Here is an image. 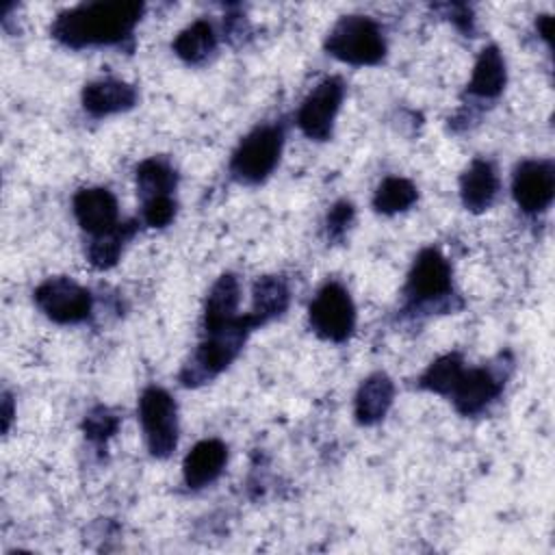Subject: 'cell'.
<instances>
[{
  "instance_id": "obj_1",
  "label": "cell",
  "mask_w": 555,
  "mask_h": 555,
  "mask_svg": "<svg viewBox=\"0 0 555 555\" xmlns=\"http://www.w3.org/2000/svg\"><path fill=\"white\" fill-rule=\"evenodd\" d=\"M143 13L141 2H91L69 9L52 24V35L69 48L108 46L128 37Z\"/></svg>"
},
{
  "instance_id": "obj_2",
  "label": "cell",
  "mask_w": 555,
  "mask_h": 555,
  "mask_svg": "<svg viewBox=\"0 0 555 555\" xmlns=\"http://www.w3.org/2000/svg\"><path fill=\"white\" fill-rule=\"evenodd\" d=\"M254 327H258V323L247 312L215 332H206L208 338L199 345L195 358L184 366L182 382L186 386H195V384H202V382L215 377L217 373H221L236 358L247 334Z\"/></svg>"
},
{
  "instance_id": "obj_3",
  "label": "cell",
  "mask_w": 555,
  "mask_h": 555,
  "mask_svg": "<svg viewBox=\"0 0 555 555\" xmlns=\"http://www.w3.org/2000/svg\"><path fill=\"white\" fill-rule=\"evenodd\" d=\"M325 48L332 56L349 65H375L386 54L379 26L371 17H343L327 35Z\"/></svg>"
},
{
  "instance_id": "obj_4",
  "label": "cell",
  "mask_w": 555,
  "mask_h": 555,
  "mask_svg": "<svg viewBox=\"0 0 555 555\" xmlns=\"http://www.w3.org/2000/svg\"><path fill=\"white\" fill-rule=\"evenodd\" d=\"M282 130L278 126H258L236 147L230 171L247 184L262 182L278 165L282 154Z\"/></svg>"
},
{
  "instance_id": "obj_5",
  "label": "cell",
  "mask_w": 555,
  "mask_h": 555,
  "mask_svg": "<svg viewBox=\"0 0 555 555\" xmlns=\"http://www.w3.org/2000/svg\"><path fill=\"white\" fill-rule=\"evenodd\" d=\"M139 418L152 455L167 457L178 444V414L171 395L150 386L139 399Z\"/></svg>"
},
{
  "instance_id": "obj_6",
  "label": "cell",
  "mask_w": 555,
  "mask_h": 555,
  "mask_svg": "<svg viewBox=\"0 0 555 555\" xmlns=\"http://www.w3.org/2000/svg\"><path fill=\"white\" fill-rule=\"evenodd\" d=\"M308 312L312 330L332 343L347 340L356 327V306L349 293L336 282L325 284L317 293Z\"/></svg>"
},
{
  "instance_id": "obj_7",
  "label": "cell",
  "mask_w": 555,
  "mask_h": 555,
  "mask_svg": "<svg viewBox=\"0 0 555 555\" xmlns=\"http://www.w3.org/2000/svg\"><path fill=\"white\" fill-rule=\"evenodd\" d=\"M39 310L56 323H80L91 312V295L69 278H48L35 291Z\"/></svg>"
},
{
  "instance_id": "obj_8",
  "label": "cell",
  "mask_w": 555,
  "mask_h": 555,
  "mask_svg": "<svg viewBox=\"0 0 555 555\" xmlns=\"http://www.w3.org/2000/svg\"><path fill=\"white\" fill-rule=\"evenodd\" d=\"M343 95H345V87L340 78L332 76L321 80L301 102V108L297 113V124L301 132L314 141L330 139L334 117L340 108Z\"/></svg>"
},
{
  "instance_id": "obj_9",
  "label": "cell",
  "mask_w": 555,
  "mask_h": 555,
  "mask_svg": "<svg viewBox=\"0 0 555 555\" xmlns=\"http://www.w3.org/2000/svg\"><path fill=\"white\" fill-rule=\"evenodd\" d=\"M514 199L525 212L544 210L555 193V169L551 160H525L512 182Z\"/></svg>"
},
{
  "instance_id": "obj_10",
  "label": "cell",
  "mask_w": 555,
  "mask_h": 555,
  "mask_svg": "<svg viewBox=\"0 0 555 555\" xmlns=\"http://www.w3.org/2000/svg\"><path fill=\"white\" fill-rule=\"evenodd\" d=\"M451 291V267L447 258L434 249H423L408 275V295L416 301L442 297Z\"/></svg>"
},
{
  "instance_id": "obj_11",
  "label": "cell",
  "mask_w": 555,
  "mask_h": 555,
  "mask_svg": "<svg viewBox=\"0 0 555 555\" xmlns=\"http://www.w3.org/2000/svg\"><path fill=\"white\" fill-rule=\"evenodd\" d=\"M74 215L80 228L93 236L117 228V199L108 189L91 186L74 195Z\"/></svg>"
},
{
  "instance_id": "obj_12",
  "label": "cell",
  "mask_w": 555,
  "mask_h": 555,
  "mask_svg": "<svg viewBox=\"0 0 555 555\" xmlns=\"http://www.w3.org/2000/svg\"><path fill=\"white\" fill-rule=\"evenodd\" d=\"M501 390V382L488 369H470L462 373L455 388L451 390V399L460 414L470 416L481 412Z\"/></svg>"
},
{
  "instance_id": "obj_13",
  "label": "cell",
  "mask_w": 555,
  "mask_h": 555,
  "mask_svg": "<svg viewBox=\"0 0 555 555\" xmlns=\"http://www.w3.org/2000/svg\"><path fill=\"white\" fill-rule=\"evenodd\" d=\"M137 102V91L124 80H95L82 89V106L93 117H104L132 108Z\"/></svg>"
},
{
  "instance_id": "obj_14",
  "label": "cell",
  "mask_w": 555,
  "mask_h": 555,
  "mask_svg": "<svg viewBox=\"0 0 555 555\" xmlns=\"http://www.w3.org/2000/svg\"><path fill=\"white\" fill-rule=\"evenodd\" d=\"M228 460V449L221 440H202L197 442L189 455L184 457L182 470H184V481L189 488H204L212 483Z\"/></svg>"
},
{
  "instance_id": "obj_15",
  "label": "cell",
  "mask_w": 555,
  "mask_h": 555,
  "mask_svg": "<svg viewBox=\"0 0 555 555\" xmlns=\"http://www.w3.org/2000/svg\"><path fill=\"white\" fill-rule=\"evenodd\" d=\"M496 193H499V178L492 163L473 160L460 180L462 204L473 212H483L492 206Z\"/></svg>"
},
{
  "instance_id": "obj_16",
  "label": "cell",
  "mask_w": 555,
  "mask_h": 555,
  "mask_svg": "<svg viewBox=\"0 0 555 555\" xmlns=\"http://www.w3.org/2000/svg\"><path fill=\"white\" fill-rule=\"evenodd\" d=\"M392 397H395V384L390 382L388 375L384 373L369 375L360 384L356 395V418L362 425H373L382 421L388 408L392 405Z\"/></svg>"
},
{
  "instance_id": "obj_17",
  "label": "cell",
  "mask_w": 555,
  "mask_h": 555,
  "mask_svg": "<svg viewBox=\"0 0 555 555\" xmlns=\"http://www.w3.org/2000/svg\"><path fill=\"white\" fill-rule=\"evenodd\" d=\"M238 280L232 273H223L210 288L206 308H204V327L206 332H215L228 323H232L238 314Z\"/></svg>"
},
{
  "instance_id": "obj_18",
  "label": "cell",
  "mask_w": 555,
  "mask_h": 555,
  "mask_svg": "<svg viewBox=\"0 0 555 555\" xmlns=\"http://www.w3.org/2000/svg\"><path fill=\"white\" fill-rule=\"evenodd\" d=\"M505 87V61L499 52V48L488 46L481 50L470 82L468 91L479 95V98H496Z\"/></svg>"
},
{
  "instance_id": "obj_19",
  "label": "cell",
  "mask_w": 555,
  "mask_h": 555,
  "mask_svg": "<svg viewBox=\"0 0 555 555\" xmlns=\"http://www.w3.org/2000/svg\"><path fill=\"white\" fill-rule=\"evenodd\" d=\"M288 297V286L282 278L264 275L254 284V308L249 314L258 325H264L286 310Z\"/></svg>"
},
{
  "instance_id": "obj_20",
  "label": "cell",
  "mask_w": 555,
  "mask_h": 555,
  "mask_svg": "<svg viewBox=\"0 0 555 555\" xmlns=\"http://www.w3.org/2000/svg\"><path fill=\"white\" fill-rule=\"evenodd\" d=\"M217 46V37L212 26L206 20H197L186 26L173 41L176 54L186 63H202L210 56Z\"/></svg>"
},
{
  "instance_id": "obj_21",
  "label": "cell",
  "mask_w": 555,
  "mask_h": 555,
  "mask_svg": "<svg viewBox=\"0 0 555 555\" xmlns=\"http://www.w3.org/2000/svg\"><path fill=\"white\" fill-rule=\"evenodd\" d=\"M176 171L160 158H147L137 167V186L145 199L169 195L176 189Z\"/></svg>"
},
{
  "instance_id": "obj_22",
  "label": "cell",
  "mask_w": 555,
  "mask_h": 555,
  "mask_svg": "<svg viewBox=\"0 0 555 555\" xmlns=\"http://www.w3.org/2000/svg\"><path fill=\"white\" fill-rule=\"evenodd\" d=\"M137 225L134 223H119L117 228H113L111 232L106 234H100V236H93L89 249H87V256H89V262L95 267V269H108L117 262L121 249H124V243L134 234Z\"/></svg>"
},
{
  "instance_id": "obj_23",
  "label": "cell",
  "mask_w": 555,
  "mask_h": 555,
  "mask_svg": "<svg viewBox=\"0 0 555 555\" xmlns=\"http://www.w3.org/2000/svg\"><path fill=\"white\" fill-rule=\"evenodd\" d=\"M416 202V186L405 180V178H386L377 191H375V197H373V206L375 210L384 212V215H392V212H399V210H405L410 208L412 204Z\"/></svg>"
},
{
  "instance_id": "obj_24",
  "label": "cell",
  "mask_w": 555,
  "mask_h": 555,
  "mask_svg": "<svg viewBox=\"0 0 555 555\" xmlns=\"http://www.w3.org/2000/svg\"><path fill=\"white\" fill-rule=\"evenodd\" d=\"M462 373H464L462 358L457 353H447L429 364V369L421 377V386L438 395H451Z\"/></svg>"
},
{
  "instance_id": "obj_25",
  "label": "cell",
  "mask_w": 555,
  "mask_h": 555,
  "mask_svg": "<svg viewBox=\"0 0 555 555\" xmlns=\"http://www.w3.org/2000/svg\"><path fill=\"white\" fill-rule=\"evenodd\" d=\"M117 425H119L117 416H115L111 410L98 405V408H93V410L87 414L82 427H85V434H87L89 440H93V442H104L106 438H111V436L117 431Z\"/></svg>"
},
{
  "instance_id": "obj_26",
  "label": "cell",
  "mask_w": 555,
  "mask_h": 555,
  "mask_svg": "<svg viewBox=\"0 0 555 555\" xmlns=\"http://www.w3.org/2000/svg\"><path fill=\"white\" fill-rule=\"evenodd\" d=\"M176 215V202L171 195H160L143 202V219L152 228H163L167 225Z\"/></svg>"
},
{
  "instance_id": "obj_27",
  "label": "cell",
  "mask_w": 555,
  "mask_h": 555,
  "mask_svg": "<svg viewBox=\"0 0 555 555\" xmlns=\"http://www.w3.org/2000/svg\"><path fill=\"white\" fill-rule=\"evenodd\" d=\"M351 219H353V206L349 202L334 204L327 215V234L332 238H340L345 234V230L349 228Z\"/></svg>"
},
{
  "instance_id": "obj_28",
  "label": "cell",
  "mask_w": 555,
  "mask_h": 555,
  "mask_svg": "<svg viewBox=\"0 0 555 555\" xmlns=\"http://www.w3.org/2000/svg\"><path fill=\"white\" fill-rule=\"evenodd\" d=\"M11 416H13V401L9 395H4L2 399V429L7 431L11 425Z\"/></svg>"
},
{
  "instance_id": "obj_29",
  "label": "cell",
  "mask_w": 555,
  "mask_h": 555,
  "mask_svg": "<svg viewBox=\"0 0 555 555\" xmlns=\"http://www.w3.org/2000/svg\"><path fill=\"white\" fill-rule=\"evenodd\" d=\"M535 26H538V33L542 35V39H544V41H551V17H548V15H540L538 22H535Z\"/></svg>"
}]
</instances>
